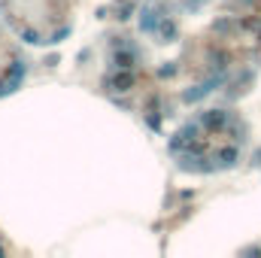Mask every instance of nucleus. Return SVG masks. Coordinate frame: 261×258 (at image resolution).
I'll return each instance as SVG.
<instances>
[{"label":"nucleus","mask_w":261,"mask_h":258,"mask_svg":"<svg viewBox=\"0 0 261 258\" xmlns=\"http://www.w3.org/2000/svg\"><path fill=\"white\" fill-rule=\"evenodd\" d=\"M24 76V58L15 46V40L3 31L0 24V94L12 91V85Z\"/></svg>","instance_id":"2"},{"label":"nucleus","mask_w":261,"mask_h":258,"mask_svg":"<svg viewBox=\"0 0 261 258\" xmlns=\"http://www.w3.org/2000/svg\"><path fill=\"white\" fill-rule=\"evenodd\" d=\"M3 21L34 46L61 43L73 18H70V0H0Z\"/></svg>","instance_id":"1"}]
</instances>
